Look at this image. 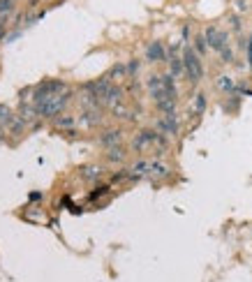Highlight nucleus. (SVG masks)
Returning a JSON list of instances; mask_svg holds the SVG:
<instances>
[{
  "instance_id": "39448f33",
  "label": "nucleus",
  "mask_w": 252,
  "mask_h": 282,
  "mask_svg": "<svg viewBox=\"0 0 252 282\" xmlns=\"http://www.w3.org/2000/svg\"><path fill=\"white\" fill-rule=\"evenodd\" d=\"M158 130H160V134H164V137H174V134H178V121H176V114L162 116L160 121H158Z\"/></svg>"
},
{
  "instance_id": "2eb2a0df",
  "label": "nucleus",
  "mask_w": 252,
  "mask_h": 282,
  "mask_svg": "<svg viewBox=\"0 0 252 282\" xmlns=\"http://www.w3.org/2000/svg\"><path fill=\"white\" fill-rule=\"evenodd\" d=\"M155 107H158V111H162V116L174 114V109H176V99L164 97V99H160V102H155Z\"/></svg>"
},
{
  "instance_id": "6ab92c4d",
  "label": "nucleus",
  "mask_w": 252,
  "mask_h": 282,
  "mask_svg": "<svg viewBox=\"0 0 252 282\" xmlns=\"http://www.w3.org/2000/svg\"><path fill=\"white\" fill-rule=\"evenodd\" d=\"M16 9V0H0V19L7 21V16Z\"/></svg>"
},
{
  "instance_id": "412c9836",
  "label": "nucleus",
  "mask_w": 252,
  "mask_h": 282,
  "mask_svg": "<svg viewBox=\"0 0 252 282\" xmlns=\"http://www.w3.org/2000/svg\"><path fill=\"white\" fill-rule=\"evenodd\" d=\"M9 132H12V134H14V137H21L23 134V130H26V123L21 121V118H19V116H16L14 121L9 123V127H7Z\"/></svg>"
},
{
  "instance_id": "f8f14e48",
  "label": "nucleus",
  "mask_w": 252,
  "mask_h": 282,
  "mask_svg": "<svg viewBox=\"0 0 252 282\" xmlns=\"http://www.w3.org/2000/svg\"><path fill=\"white\" fill-rule=\"evenodd\" d=\"M99 121H102V116H99V111H95V109H86L84 116H81V125H86V127L99 125Z\"/></svg>"
},
{
  "instance_id": "9b49d317",
  "label": "nucleus",
  "mask_w": 252,
  "mask_h": 282,
  "mask_svg": "<svg viewBox=\"0 0 252 282\" xmlns=\"http://www.w3.org/2000/svg\"><path fill=\"white\" fill-rule=\"evenodd\" d=\"M99 176H102V167L99 164H86V167H81V178L84 181H97Z\"/></svg>"
},
{
  "instance_id": "aec40b11",
  "label": "nucleus",
  "mask_w": 252,
  "mask_h": 282,
  "mask_svg": "<svg viewBox=\"0 0 252 282\" xmlns=\"http://www.w3.org/2000/svg\"><path fill=\"white\" fill-rule=\"evenodd\" d=\"M206 104H208L206 95H204V93H197V95H194V114L201 116L204 111H206Z\"/></svg>"
},
{
  "instance_id": "6e6552de",
  "label": "nucleus",
  "mask_w": 252,
  "mask_h": 282,
  "mask_svg": "<svg viewBox=\"0 0 252 282\" xmlns=\"http://www.w3.org/2000/svg\"><path fill=\"white\" fill-rule=\"evenodd\" d=\"M121 99H123V91L118 88V86H109V91L104 93V97H102V104L104 107H111V109H116L118 104H121Z\"/></svg>"
},
{
  "instance_id": "5701e85b",
  "label": "nucleus",
  "mask_w": 252,
  "mask_h": 282,
  "mask_svg": "<svg viewBox=\"0 0 252 282\" xmlns=\"http://www.w3.org/2000/svg\"><path fill=\"white\" fill-rule=\"evenodd\" d=\"M206 49H208V42L204 35H197V39H194V51H197L199 56H204L206 54Z\"/></svg>"
},
{
  "instance_id": "20e7f679",
  "label": "nucleus",
  "mask_w": 252,
  "mask_h": 282,
  "mask_svg": "<svg viewBox=\"0 0 252 282\" xmlns=\"http://www.w3.org/2000/svg\"><path fill=\"white\" fill-rule=\"evenodd\" d=\"M158 137H160V132H155V130H141L134 137V141H132V148L137 153H144L148 151L153 144H158Z\"/></svg>"
},
{
  "instance_id": "7ed1b4c3",
  "label": "nucleus",
  "mask_w": 252,
  "mask_h": 282,
  "mask_svg": "<svg viewBox=\"0 0 252 282\" xmlns=\"http://www.w3.org/2000/svg\"><path fill=\"white\" fill-rule=\"evenodd\" d=\"M204 37H206V42H208V49H213V51H218V54H220L222 49L229 46V35H227L224 31H220V28H215V26L206 28Z\"/></svg>"
},
{
  "instance_id": "b1692460",
  "label": "nucleus",
  "mask_w": 252,
  "mask_h": 282,
  "mask_svg": "<svg viewBox=\"0 0 252 282\" xmlns=\"http://www.w3.org/2000/svg\"><path fill=\"white\" fill-rule=\"evenodd\" d=\"M220 58H222V63H231V61H234V51L227 46V49H222V51H220Z\"/></svg>"
},
{
  "instance_id": "9d476101",
  "label": "nucleus",
  "mask_w": 252,
  "mask_h": 282,
  "mask_svg": "<svg viewBox=\"0 0 252 282\" xmlns=\"http://www.w3.org/2000/svg\"><path fill=\"white\" fill-rule=\"evenodd\" d=\"M167 176H169V167L164 162L151 160V174H148V178H167Z\"/></svg>"
},
{
  "instance_id": "a211bd4d",
  "label": "nucleus",
  "mask_w": 252,
  "mask_h": 282,
  "mask_svg": "<svg viewBox=\"0 0 252 282\" xmlns=\"http://www.w3.org/2000/svg\"><path fill=\"white\" fill-rule=\"evenodd\" d=\"M77 125V118H72V116H58L56 118V127L58 130H72Z\"/></svg>"
},
{
  "instance_id": "f257e3e1",
  "label": "nucleus",
  "mask_w": 252,
  "mask_h": 282,
  "mask_svg": "<svg viewBox=\"0 0 252 282\" xmlns=\"http://www.w3.org/2000/svg\"><path fill=\"white\" fill-rule=\"evenodd\" d=\"M69 99H72V91H65L61 95H56V97H49L44 99L42 104H37V114L39 118H58L63 114V109L69 104Z\"/></svg>"
},
{
  "instance_id": "423d86ee",
  "label": "nucleus",
  "mask_w": 252,
  "mask_h": 282,
  "mask_svg": "<svg viewBox=\"0 0 252 282\" xmlns=\"http://www.w3.org/2000/svg\"><path fill=\"white\" fill-rule=\"evenodd\" d=\"M146 61H148V63L167 61V54H164V46H162V42H151V44H148V49H146Z\"/></svg>"
},
{
  "instance_id": "0eeeda50",
  "label": "nucleus",
  "mask_w": 252,
  "mask_h": 282,
  "mask_svg": "<svg viewBox=\"0 0 252 282\" xmlns=\"http://www.w3.org/2000/svg\"><path fill=\"white\" fill-rule=\"evenodd\" d=\"M123 141V132L121 130H107L99 134V146L104 148H114V146H121Z\"/></svg>"
},
{
  "instance_id": "f3484780",
  "label": "nucleus",
  "mask_w": 252,
  "mask_h": 282,
  "mask_svg": "<svg viewBox=\"0 0 252 282\" xmlns=\"http://www.w3.org/2000/svg\"><path fill=\"white\" fill-rule=\"evenodd\" d=\"M107 160L109 162H123V160H125V148H123V146L107 148Z\"/></svg>"
},
{
  "instance_id": "dca6fc26",
  "label": "nucleus",
  "mask_w": 252,
  "mask_h": 282,
  "mask_svg": "<svg viewBox=\"0 0 252 282\" xmlns=\"http://www.w3.org/2000/svg\"><path fill=\"white\" fill-rule=\"evenodd\" d=\"M16 116H14V111L7 107V104H0V125L2 127H9V123L14 121Z\"/></svg>"
},
{
  "instance_id": "f03ea898",
  "label": "nucleus",
  "mask_w": 252,
  "mask_h": 282,
  "mask_svg": "<svg viewBox=\"0 0 252 282\" xmlns=\"http://www.w3.org/2000/svg\"><path fill=\"white\" fill-rule=\"evenodd\" d=\"M183 65H185V74L190 79V84H199L204 79V65L199 61V54L192 46H185L183 51Z\"/></svg>"
},
{
  "instance_id": "4be33fe9",
  "label": "nucleus",
  "mask_w": 252,
  "mask_h": 282,
  "mask_svg": "<svg viewBox=\"0 0 252 282\" xmlns=\"http://www.w3.org/2000/svg\"><path fill=\"white\" fill-rule=\"evenodd\" d=\"M125 76H127V65H123V63L114 65L109 72V79H125Z\"/></svg>"
},
{
  "instance_id": "1a4fd4ad",
  "label": "nucleus",
  "mask_w": 252,
  "mask_h": 282,
  "mask_svg": "<svg viewBox=\"0 0 252 282\" xmlns=\"http://www.w3.org/2000/svg\"><path fill=\"white\" fill-rule=\"evenodd\" d=\"M148 174H151V160H139L130 167L132 181H139V178H144V176H148Z\"/></svg>"
},
{
  "instance_id": "393cba45",
  "label": "nucleus",
  "mask_w": 252,
  "mask_h": 282,
  "mask_svg": "<svg viewBox=\"0 0 252 282\" xmlns=\"http://www.w3.org/2000/svg\"><path fill=\"white\" fill-rule=\"evenodd\" d=\"M139 67H141V65H139V61H130V63H127V74L134 76L139 72Z\"/></svg>"
},
{
  "instance_id": "4468645a",
  "label": "nucleus",
  "mask_w": 252,
  "mask_h": 282,
  "mask_svg": "<svg viewBox=\"0 0 252 282\" xmlns=\"http://www.w3.org/2000/svg\"><path fill=\"white\" fill-rule=\"evenodd\" d=\"M215 84H218V88H220V91H224V93H236L238 91V86L234 84V79H231V76H227V74L218 76V81H215Z\"/></svg>"
},
{
  "instance_id": "ddd939ff",
  "label": "nucleus",
  "mask_w": 252,
  "mask_h": 282,
  "mask_svg": "<svg viewBox=\"0 0 252 282\" xmlns=\"http://www.w3.org/2000/svg\"><path fill=\"white\" fill-rule=\"evenodd\" d=\"M183 72H185L183 58H178V56H171V58H169V74L178 79V76L183 74Z\"/></svg>"
}]
</instances>
